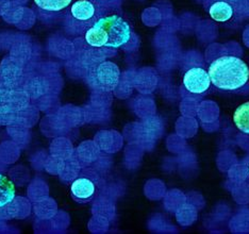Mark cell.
I'll return each instance as SVG.
<instances>
[{
    "instance_id": "obj_2",
    "label": "cell",
    "mask_w": 249,
    "mask_h": 234,
    "mask_svg": "<svg viewBox=\"0 0 249 234\" xmlns=\"http://www.w3.org/2000/svg\"><path fill=\"white\" fill-rule=\"evenodd\" d=\"M208 72L215 88L228 92L240 90L249 80L247 64L233 55H224L214 60Z\"/></svg>"
},
{
    "instance_id": "obj_3",
    "label": "cell",
    "mask_w": 249,
    "mask_h": 234,
    "mask_svg": "<svg viewBox=\"0 0 249 234\" xmlns=\"http://www.w3.org/2000/svg\"><path fill=\"white\" fill-rule=\"evenodd\" d=\"M87 78L93 89L101 92H111L120 82L121 71L115 63L100 61L89 68Z\"/></svg>"
},
{
    "instance_id": "obj_9",
    "label": "cell",
    "mask_w": 249,
    "mask_h": 234,
    "mask_svg": "<svg viewBox=\"0 0 249 234\" xmlns=\"http://www.w3.org/2000/svg\"><path fill=\"white\" fill-rule=\"evenodd\" d=\"M233 122L241 132L249 134V101L241 105L233 114Z\"/></svg>"
},
{
    "instance_id": "obj_1",
    "label": "cell",
    "mask_w": 249,
    "mask_h": 234,
    "mask_svg": "<svg viewBox=\"0 0 249 234\" xmlns=\"http://www.w3.org/2000/svg\"><path fill=\"white\" fill-rule=\"evenodd\" d=\"M131 36V27L118 15L101 16L86 32L87 43L95 48H121Z\"/></svg>"
},
{
    "instance_id": "obj_4",
    "label": "cell",
    "mask_w": 249,
    "mask_h": 234,
    "mask_svg": "<svg viewBox=\"0 0 249 234\" xmlns=\"http://www.w3.org/2000/svg\"><path fill=\"white\" fill-rule=\"evenodd\" d=\"M100 192V178L93 170H83L72 181L71 193L78 203H89L98 196Z\"/></svg>"
},
{
    "instance_id": "obj_8",
    "label": "cell",
    "mask_w": 249,
    "mask_h": 234,
    "mask_svg": "<svg viewBox=\"0 0 249 234\" xmlns=\"http://www.w3.org/2000/svg\"><path fill=\"white\" fill-rule=\"evenodd\" d=\"M15 198V186L7 176L0 174V210L14 200Z\"/></svg>"
},
{
    "instance_id": "obj_11",
    "label": "cell",
    "mask_w": 249,
    "mask_h": 234,
    "mask_svg": "<svg viewBox=\"0 0 249 234\" xmlns=\"http://www.w3.org/2000/svg\"><path fill=\"white\" fill-rule=\"evenodd\" d=\"M247 170H248V173H249V160H248V162H247Z\"/></svg>"
},
{
    "instance_id": "obj_10",
    "label": "cell",
    "mask_w": 249,
    "mask_h": 234,
    "mask_svg": "<svg viewBox=\"0 0 249 234\" xmlns=\"http://www.w3.org/2000/svg\"><path fill=\"white\" fill-rule=\"evenodd\" d=\"M36 4L47 12H60L69 7L71 0H35Z\"/></svg>"
},
{
    "instance_id": "obj_6",
    "label": "cell",
    "mask_w": 249,
    "mask_h": 234,
    "mask_svg": "<svg viewBox=\"0 0 249 234\" xmlns=\"http://www.w3.org/2000/svg\"><path fill=\"white\" fill-rule=\"evenodd\" d=\"M209 15L214 21L231 24L240 15V2L236 0H214L209 7Z\"/></svg>"
},
{
    "instance_id": "obj_7",
    "label": "cell",
    "mask_w": 249,
    "mask_h": 234,
    "mask_svg": "<svg viewBox=\"0 0 249 234\" xmlns=\"http://www.w3.org/2000/svg\"><path fill=\"white\" fill-rule=\"evenodd\" d=\"M211 85L209 72L201 67H193L184 73L183 87L192 94L207 92Z\"/></svg>"
},
{
    "instance_id": "obj_5",
    "label": "cell",
    "mask_w": 249,
    "mask_h": 234,
    "mask_svg": "<svg viewBox=\"0 0 249 234\" xmlns=\"http://www.w3.org/2000/svg\"><path fill=\"white\" fill-rule=\"evenodd\" d=\"M99 5L90 0H78L71 5L70 12V22L73 28H90L101 15Z\"/></svg>"
}]
</instances>
